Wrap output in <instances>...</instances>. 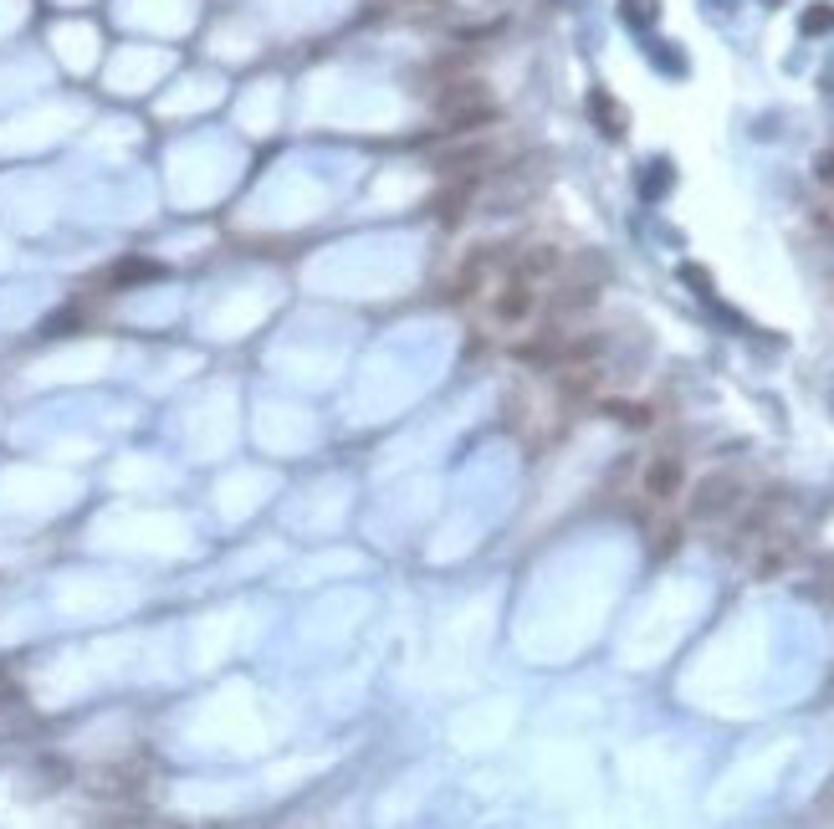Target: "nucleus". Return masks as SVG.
I'll list each match as a JSON object with an SVG mask.
<instances>
[{
	"mask_svg": "<svg viewBox=\"0 0 834 829\" xmlns=\"http://www.w3.org/2000/svg\"><path fill=\"white\" fill-rule=\"evenodd\" d=\"M742 507V482L732 471H712V476H701V482L691 487V517L696 522H717V517H732Z\"/></svg>",
	"mask_w": 834,
	"mask_h": 829,
	"instance_id": "f257e3e1",
	"label": "nucleus"
},
{
	"mask_svg": "<svg viewBox=\"0 0 834 829\" xmlns=\"http://www.w3.org/2000/svg\"><path fill=\"white\" fill-rule=\"evenodd\" d=\"M538 308H543L538 282L517 277V272H512V277L492 292V323H502V328H522V323H533V318H538Z\"/></svg>",
	"mask_w": 834,
	"mask_h": 829,
	"instance_id": "f03ea898",
	"label": "nucleus"
},
{
	"mask_svg": "<svg viewBox=\"0 0 834 829\" xmlns=\"http://www.w3.org/2000/svg\"><path fill=\"white\" fill-rule=\"evenodd\" d=\"M640 487H645L650 502H676L681 487H686V461L671 456V451L650 456V461H645V476H640Z\"/></svg>",
	"mask_w": 834,
	"mask_h": 829,
	"instance_id": "7ed1b4c3",
	"label": "nucleus"
},
{
	"mask_svg": "<svg viewBox=\"0 0 834 829\" xmlns=\"http://www.w3.org/2000/svg\"><path fill=\"white\" fill-rule=\"evenodd\" d=\"M558 267H563V251H558V246H528V251L512 261V272L528 277V282H538V277H548V272H558Z\"/></svg>",
	"mask_w": 834,
	"mask_h": 829,
	"instance_id": "20e7f679",
	"label": "nucleus"
},
{
	"mask_svg": "<svg viewBox=\"0 0 834 829\" xmlns=\"http://www.w3.org/2000/svg\"><path fill=\"white\" fill-rule=\"evenodd\" d=\"M471 195H476V180H456L446 195H435V200H430V210L441 215V226H456L461 215H466V205H471Z\"/></svg>",
	"mask_w": 834,
	"mask_h": 829,
	"instance_id": "39448f33",
	"label": "nucleus"
},
{
	"mask_svg": "<svg viewBox=\"0 0 834 829\" xmlns=\"http://www.w3.org/2000/svg\"><path fill=\"white\" fill-rule=\"evenodd\" d=\"M154 277H164V267H159V261H149V256H123L118 261V267L108 272V282H154Z\"/></svg>",
	"mask_w": 834,
	"mask_h": 829,
	"instance_id": "423d86ee",
	"label": "nucleus"
},
{
	"mask_svg": "<svg viewBox=\"0 0 834 829\" xmlns=\"http://www.w3.org/2000/svg\"><path fill=\"white\" fill-rule=\"evenodd\" d=\"M589 113L604 123V134H609V139H620V134H625V108L614 103L609 93H594V98H589Z\"/></svg>",
	"mask_w": 834,
	"mask_h": 829,
	"instance_id": "0eeeda50",
	"label": "nucleus"
},
{
	"mask_svg": "<svg viewBox=\"0 0 834 829\" xmlns=\"http://www.w3.org/2000/svg\"><path fill=\"white\" fill-rule=\"evenodd\" d=\"M614 420H625V425H650V410L645 405H630V400H614V405H604Z\"/></svg>",
	"mask_w": 834,
	"mask_h": 829,
	"instance_id": "6e6552de",
	"label": "nucleus"
},
{
	"mask_svg": "<svg viewBox=\"0 0 834 829\" xmlns=\"http://www.w3.org/2000/svg\"><path fill=\"white\" fill-rule=\"evenodd\" d=\"M655 11H661V0H625V16H630V21H640V26H645V21H655Z\"/></svg>",
	"mask_w": 834,
	"mask_h": 829,
	"instance_id": "1a4fd4ad",
	"label": "nucleus"
},
{
	"mask_svg": "<svg viewBox=\"0 0 834 829\" xmlns=\"http://www.w3.org/2000/svg\"><path fill=\"white\" fill-rule=\"evenodd\" d=\"M834 26V11H809L804 16V31H829Z\"/></svg>",
	"mask_w": 834,
	"mask_h": 829,
	"instance_id": "9d476101",
	"label": "nucleus"
},
{
	"mask_svg": "<svg viewBox=\"0 0 834 829\" xmlns=\"http://www.w3.org/2000/svg\"><path fill=\"white\" fill-rule=\"evenodd\" d=\"M814 169H819V180H824V185H834V149H829V154H819V159H814Z\"/></svg>",
	"mask_w": 834,
	"mask_h": 829,
	"instance_id": "9b49d317",
	"label": "nucleus"
},
{
	"mask_svg": "<svg viewBox=\"0 0 834 829\" xmlns=\"http://www.w3.org/2000/svg\"><path fill=\"white\" fill-rule=\"evenodd\" d=\"M144 829H180V824H169V819H154V824H144Z\"/></svg>",
	"mask_w": 834,
	"mask_h": 829,
	"instance_id": "f8f14e48",
	"label": "nucleus"
},
{
	"mask_svg": "<svg viewBox=\"0 0 834 829\" xmlns=\"http://www.w3.org/2000/svg\"><path fill=\"white\" fill-rule=\"evenodd\" d=\"M435 6H441V0H435Z\"/></svg>",
	"mask_w": 834,
	"mask_h": 829,
	"instance_id": "ddd939ff",
	"label": "nucleus"
}]
</instances>
